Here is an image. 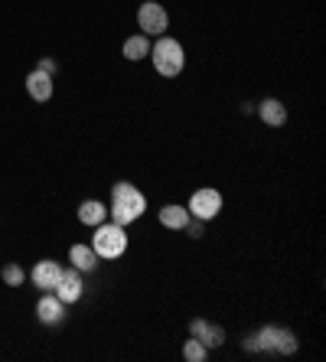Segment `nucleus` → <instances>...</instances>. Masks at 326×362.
Wrapping results in <instances>:
<instances>
[{
  "label": "nucleus",
  "instance_id": "obj_1",
  "mask_svg": "<svg viewBox=\"0 0 326 362\" xmlns=\"http://www.w3.org/2000/svg\"><path fill=\"white\" fill-rule=\"evenodd\" d=\"M144 209H147V199H144V193L134 183H127V180L115 183V189H111V206H108L111 222H117V226L127 228L131 222L141 219Z\"/></svg>",
  "mask_w": 326,
  "mask_h": 362
},
{
  "label": "nucleus",
  "instance_id": "obj_2",
  "mask_svg": "<svg viewBox=\"0 0 326 362\" xmlns=\"http://www.w3.org/2000/svg\"><path fill=\"white\" fill-rule=\"evenodd\" d=\"M151 59H153V69H157L163 78H176L186 66L183 42L173 40V36H160V40L151 46Z\"/></svg>",
  "mask_w": 326,
  "mask_h": 362
},
{
  "label": "nucleus",
  "instance_id": "obj_3",
  "mask_svg": "<svg viewBox=\"0 0 326 362\" xmlns=\"http://www.w3.org/2000/svg\"><path fill=\"white\" fill-rule=\"evenodd\" d=\"M92 248H95V255H98V258H105V262L121 258V255L127 252V232H124V226H117V222H101V226H95Z\"/></svg>",
  "mask_w": 326,
  "mask_h": 362
},
{
  "label": "nucleus",
  "instance_id": "obj_4",
  "mask_svg": "<svg viewBox=\"0 0 326 362\" xmlns=\"http://www.w3.org/2000/svg\"><path fill=\"white\" fill-rule=\"evenodd\" d=\"M137 26H141L144 36H163L167 33L170 17H167V10H163V4H157V0L141 4V10H137Z\"/></svg>",
  "mask_w": 326,
  "mask_h": 362
},
{
  "label": "nucleus",
  "instance_id": "obj_5",
  "mask_svg": "<svg viewBox=\"0 0 326 362\" xmlns=\"http://www.w3.org/2000/svg\"><path fill=\"white\" fill-rule=\"evenodd\" d=\"M190 216L192 219H202V222H209L219 216V209H222V193L219 189H196V193L190 196Z\"/></svg>",
  "mask_w": 326,
  "mask_h": 362
},
{
  "label": "nucleus",
  "instance_id": "obj_6",
  "mask_svg": "<svg viewBox=\"0 0 326 362\" xmlns=\"http://www.w3.org/2000/svg\"><path fill=\"white\" fill-rule=\"evenodd\" d=\"M52 294H56L62 303H76V300H82V294H85L82 271H76V268L62 271V281H59V287L52 291Z\"/></svg>",
  "mask_w": 326,
  "mask_h": 362
},
{
  "label": "nucleus",
  "instance_id": "obj_7",
  "mask_svg": "<svg viewBox=\"0 0 326 362\" xmlns=\"http://www.w3.org/2000/svg\"><path fill=\"white\" fill-rule=\"evenodd\" d=\"M62 264L59 262H52V258H42V262H36V268H33V284L40 287V291H56L59 287V281H62Z\"/></svg>",
  "mask_w": 326,
  "mask_h": 362
},
{
  "label": "nucleus",
  "instance_id": "obj_8",
  "mask_svg": "<svg viewBox=\"0 0 326 362\" xmlns=\"http://www.w3.org/2000/svg\"><path fill=\"white\" fill-rule=\"evenodd\" d=\"M62 310H66V303L59 300L52 291H42L40 303H36V317H40V323H46V327L62 323Z\"/></svg>",
  "mask_w": 326,
  "mask_h": 362
},
{
  "label": "nucleus",
  "instance_id": "obj_9",
  "mask_svg": "<svg viewBox=\"0 0 326 362\" xmlns=\"http://www.w3.org/2000/svg\"><path fill=\"white\" fill-rule=\"evenodd\" d=\"M190 333L199 339L206 349H219V346L226 343V329H222V327H212V323H206V320H192L190 323Z\"/></svg>",
  "mask_w": 326,
  "mask_h": 362
},
{
  "label": "nucleus",
  "instance_id": "obj_10",
  "mask_svg": "<svg viewBox=\"0 0 326 362\" xmlns=\"http://www.w3.org/2000/svg\"><path fill=\"white\" fill-rule=\"evenodd\" d=\"M26 92H30L33 101H42V105H46V101L52 98V76H46L40 69L30 72V76H26Z\"/></svg>",
  "mask_w": 326,
  "mask_h": 362
},
{
  "label": "nucleus",
  "instance_id": "obj_11",
  "mask_svg": "<svg viewBox=\"0 0 326 362\" xmlns=\"http://www.w3.org/2000/svg\"><path fill=\"white\" fill-rule=\"evenodd\" d=\"M69 262H72L76 271L88 274V271L98 268V255H95L92 245H72V248H69Z\"/></svg>",
  "mask_w": 326,
  "mask_h": 362
},
{
  "label": "nucleus",
  "instance_id": "obj_12",
  "mask_svg": "<svg viewBox=\"0 0 326 362\" xmlns=\"http://www.w3.org/2000/svg\"><path fill=\"white\" fill-rule=\"evenodd\" d=\"M78 222L82 226H101V222H108V206L101 199H85L82 206H78Z\"/></svg>",
  "mask_w": 326,
  "mask_h": 362
},
{
  "label": "nucleus",
  "instance_id": "obj_13",
  "mask_svg": "<svg viewBox=\"0 0 326 362\" xmlns=\"http://www.w3.org/2000/svg\"><path fill=\"white\" fill-rule=\"evenodd\" d=\"M258 118L264 121L268 127H284V121H287V108L281 105L277 98H264L258 105Z\"/></svg>",
  "mask_w": 326,
  "mask_h": 362
},
{
  "label": "nucleus",
  "instance_id": "obj_14",
  "mask_svg": "<svg viewBox=\"0 0 326 362\" xmlns=\"http://www.w3.org/2000/svg\"><path fill=\"white\" fill-rule=\"evenodd\" d=\"M121 52H124L127 62H141V59H147V56H151V40H147L144 33L127 36L124 46H121Z\"/></svg>",
  "mask_w": 326,
  "mask_h": 362
},
{
  "label": "nucleus",
  "instance_id": "obj_15",
  "mask_svg": "<svg viewBox=\"0 0 326 362\" xmlns=\"http://www.w3.org/2000/svg\"><path fill=\"white\" fill-rule=\"evenodd\" d=\"M186 222H190V209H186V206H176V202H170V206H163V209H160V226L183 232Z\"/></svg>",
  "mask_w": 326,
  "mask_h": 362
},
{
  "label": "nucleus",
  "instance_id": "obj_16",
  "mask_svg": "<svg viewBox=\"0 0 326 362\" xmlns=\"http://www.w3.org/2000/svg\"><path fill=\"white\" fill-rule=\"evenodd\" d=\"M274 337H277V327H261L255 337L245 343V349H255V353H264V349H274Z\"/></svg>",
  "mask_w": 326,
  "mask_h": 362
},
{
  "label": "nucleus",
  "instance_id": "obj_17",
  "mask_svg": "<svg viewBox=\"0 0 326 362\" xmlns=\"http://www.w3.org/2000/svg\"><path fill=\"white\" fill-rule=\"evenodd\" d=\"M274 353H281V356H291V353H297V337H293L291 329H281V327H277V337H274Z\"/></svg>",
  "mask_w": 326,
  "mask_h": 362
},
{
  "label": "nucleus",
  "instance_id": "obj_18",
  "mask_svg": "<svg viewBox=\"0 0 326 362\" xmlns=\"http://www.w3.org/2000/svg\"><path fill=\"white\" fill-rule=\"evenodd\" d=\"M206 356H209V349H206V346H202L196 337L183 343V359L186 362H206Z\"/></svg>",
  "mask_w": 326,
  "mask_h": 362
},
{
  "label": "nucleus",
  "instance_id": "obj_19",
  "mask_svg": "<svg viewBox=\"0 0 326 362\" xmlns=\"http://www.w3.org/2000/svg\"><path fill=\"white\" fill-rule=\"evenodd\" d=\"M0 278H4V284H10V287H20L26 281V271L20 268V264H7V268L0 271Z\"/></svg>",
  "mask_w": 326,
  "mask_h": 362
},
{
  "label": "nucleus",
  "instance_id": "obj_20",
  "mask_svg": "<svg viewBox=\"0 0 326 362\" xmlns=\"http://www.w3.org/2000/svg\"><path fill=\"white\" fill-rule=\"evenodd\" d=\"M36 69H40V72H46V76H56V59H40V66H36Z\"/></svg>",
  "mask_w": 326,
  "mask_h": 362
}]
</instances>
